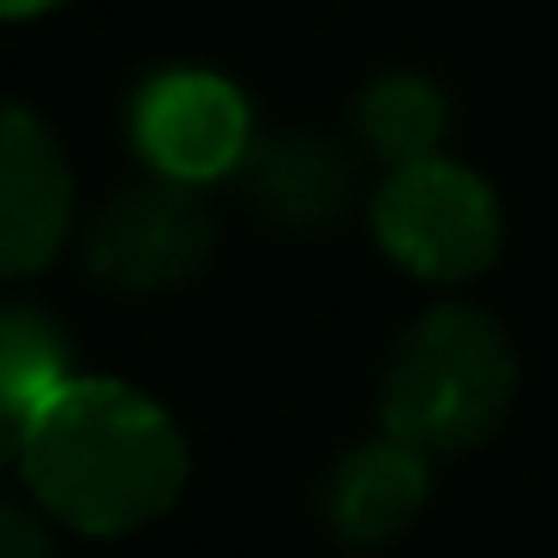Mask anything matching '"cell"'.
<instances>
[{
  "instance_id": "1",
  "label": "cell",
  "mask_w": 558,
  "mask_h": 558,
  "mask_svg": "<svg viewBox=\"0 0 558 558\" xmlns=\"http://www.w3.org/2000/svg\"><path fill=\"white\" fill-rule=\"evenodd\" d=\"M31 493L78 534H133L174 510L186 438L150 397L114 378H73L19 445Z\"/></svg>"
},
{
  "instance_id": "2",
  "label": "cell",
  "mask_w": 558,
  "mask_h": 558,
  "mask_svg": "<svg viewBox=\"0 0 558 558\" xmlns=\"http://www.w3.org/2000/svg\"><path fill=\"white\" fill-rule=\"evenodd\" d=\"M517 397L510 337L474 306H438L397 342L385 373V426L421 457L474 450L505 426Z\"/></svg>"
},
{
  "instance_id": "3",
  "label": "cell",
  "mask_w": 558,
  "mask_h": 558,
  "mask_svg": "<svg viewBox=\"0 0 558 558\" xmlns=\"http://www.w3.org/2000/svg\"><path fill=\"white\" fill-rule=\"evenodd\" d=\"M378 241L402 270L426 282H469L498 258V198L457 162L397 169L378 193Z\"/></svg>"
},
{
  "instance_id": "4",
  "label": "cell",
  "mask_w": 558,
  "mask_h": 558,
  "mask_svg": "<svg viewBox=\"0 0 558 558\" xmlns=\"http://www.w3.org/2000/svg\"><path fill=\"white\" fill-rule=\"evenodd\" d=\"M210 246H217V229H210L205 198L157 174V181L114 193L97 210L85 234V265L97 282L121 294H162L193 282L205 270Z\"/></svg>"
},
{
  "instance_id": "5",
  "label": "cell",
  "mask_w": 558,
  "mask_h": 558,
  "mask_svg": "<svg viewBox=\"0 0 558 558\" xmlns=\"http://www.w3.org/2000/svg\"><path fill=\"white\" fill-rule=\"evenodd\" d=\"M133 138L162 181H217L234 174L253 150V121L229 78L217 73H162L133 102Z\"/></svg>"
},
{
  "instance_id": "6",
  "label": "cell",
  "mask_w": 558,
  "mask_h": 558,
  "mask_svg": "<svg viewBox=\"0 0 558 558\" xmlns=\"http://www.w3.org/2000/svg\"><path fill=\"white\" fill-rule=\"evenodd\" d=\"M73 229V174L54 133L19 102H0V277H31Z\"/></svg>"
},
{
  "instance_id": "7",
  "label": "cell",
  "mask_w": 558,
  "mask_h": 558,
  "mask_svg": "<svg viewBox=\"0 0 558 558\" xmlns=\"http://www.w3.org/2000/svg\"><path fill=\"white\" fill-rule=\"evenodd\" d=\"M241 193L277 234H325L349 210L354 174H349V157L330 138L282 133V138H258L246 150Z\"/></svg>"
},
{
  "instance_id": "8",
  "label": "cell",
  "mask_w": 558,
  "mask_h": 558,
  "mask_svg": "<svg viewBox=\"0 0 558 558\" xmlns=\"http://www.w3.org/2000/svg\"><path fill=\"white\" fill-rule=\"evenodd\" d=\"M421 505H426V457L397 445V438L342 457L325 474V493H318V510H325L330 534L349 546L397 541L421 517Z\"/></svg>"
},
{
  "instance_id": "9",
  "label": "cell",
  "mask_w": 558,
  "mask_h": 558,
  "mask_svg": "<svg viewBox=\"0 0 558 558\" xmlns=\"http://www.w3.org/2000/svg\"><path fill=\"white\" fill-rule=\"evenodd\" d=\"M66 378V337L31 306H0V409L31 426L49 409Z\"/></svg>"
},
{
  "instance_id": "10",
  "label": "cell",
  "mask_w": 558,
  "mask_h": 558,
  "mask_svg": "<svg viewBox=\"0 0 558 558\" xmlns=\"http://www.w3.org/2000/svg\"><path fill=\"white\" fill-rule=\"evenodd\" d=\"M354 126L390 169H414V162H433V145L445 133V97L409 73L378 78L354 109Z\"/></svg>"
},
{
  "instance_id": "11",
  "label": "cell",
  "mask_w": 558,
  "mask_h": 558,
  "mask_svg": "<svg viewBox=\"0 0 558 558\" xmlns=\"http://www.w3.org/2000/svg\"><path fill=\"white\" fill-rule=\"evenodd\" d=\"M0 558H54V541L37 517L19 505H0Z\"/></svg>"
},
{
  "instance_id": "12",
  "label": "cell",
  "mask_w": 558,
  "mask_h": 558,
  "mask_svg": "<svg viewBox=\"0 0 558 558\" xmlns=\"http://www.w3.org/2000/svg\"><path fill=\"white\" fill-rule=\"evenodd\" d=\"M19 445H25V426L0 409V469H7V462H19Z\"/></svg>"
},
{
  "instance_id": "13",
  "label": "cell",
  "mask_w": 558,
  "mask_h": 558,
  "mask_svg": "<svg viewBox=\"0 0 558 558\" xmlns=\"http://www.w3.org/2000/svg\"><path fill=\"white\" fill-rule=\"evenodd\" d=\"M49 7H61V0H0V19H37Z\"/></svg>"
}]
</instances>
